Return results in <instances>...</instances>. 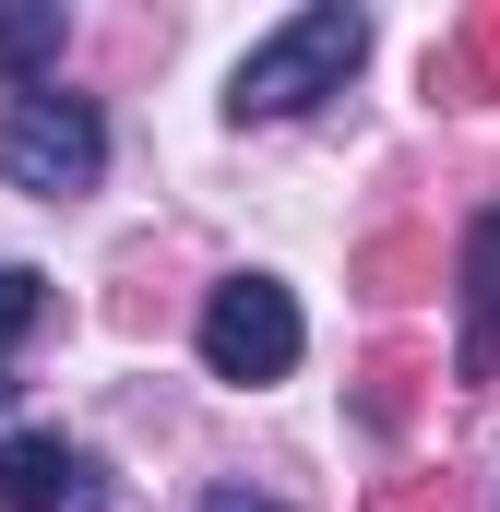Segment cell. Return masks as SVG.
Returning a JSON list of instances; mask_svg holds the SVG:
<instances>
[{
  "instance_id": "5",
  "label": "cell",
  "mask_w": 500,
  "mask_h": 512,
  "mask_svg": "<svg viewBox=\"0 0 500 512\" xmlns=\"http://www.w3.org/2000/svg\"><path fill=\"white\" fill-rule=\"evenodd\" d=\"M453 370L500 382V203L465 215V334H453Z\"/></svg>"
},
{
  "instance_id": "8",
  "label": "cell",
  "mask_w": 500,
  "mask_h": 512,
  "mask_svg": "<svg viewBox=\"0 0 500 512\" xmlns=\"http://www.w3.org/2000/svg\"><path fill=\"white\" fill-rule=\"evenodd\" d=\"M203 512H286V501H262V489H203Z\"/></svg>"
},
{
  "instance_id": "7",
  "label": "cell",
  "mask_w": 500,
  "mask_h": 512,
  "mask_svg": "<svg viewBox=\"0 0 500 512\" xmlns=\"http://www.w3.org/2000/svg\"><path fill=\"white\" fill-rule=\"evenodd\" d=\"M36 322H48V274H36V262H0V358H12Z\"/></svg>"
},
{
  "instance_id": "3",
  "label": "cell",
  "mask_w": 500,
  "mask_h": 512,
  "mask_svg": "<svg viewBox=\"0 0 500 512\" xmlns=\"http://www.w3.org/2000/svg\"><path fill=\"white\" fill-rule=\"evenodd\" d=\"M203 370L215 382H286L298 370V346H310V322H298V298L274 286V274H227L215 298H203Z\"/></svg>"
},
{
  "instance_id": "1",
  "label": "cell",
  "mask_w": 500,
  "mask_h": 512,
  "mask_svg": "<svg viewBox=\"0 0 500 512\" xmlns=\"http://www.w3.org/2000/svg\"><path fill=\"white\" fill-rule=\"evenodd\" d=\"M370 60V12H346V0H310V12H286L262 48L239 60V84H227V120H298V108H322V96H346V72Z\"/></svg>"
},
{
  "instance_id": "6",
  "label": "cell",
  "mask_w": 500,
  "mask_h": 512,
  "mask_svg": "<svg viewBox=\"0 0 500 512\" xmlns=\"http://www.w3.org/2000/svg\"><path fill=\"white\" fill-rule=\"evenodd\" d=\"M60 36H72V12H60V0H12V12H0V84H12V96H48Z\"/></svg>"
},
{
  "instance_id": "4",
  "label": "cell",
  "mask_w": 500,
  "mask_h": 512,
  "mask_svg": "<svg viewBox=\"0 0 500 512\" xmlns=\"http://www.w3.org/2000/svg\"><path fill=\"white\" fill-rule=\"evenodd\" d=\"M0 512H108V477H96L84 441L12 429V441H0Z\"/></svg>"
},
{
  "instance_id": "2",
  "label": "cell",
  "mask_w": 500,
  "mask_h": 512,
  "mask_svg": "<svg viewBox=\"0 0 500 512\" xmlns=\"http://www.w3.org/2000/svg\"><path fill=\"white\" fill-rule=\"evenodd\" d=\"M0 179L36 191V203L96 191V179H108V120H96L84 96H12V120H0Z\"/></svg>"
}]
</instances>
